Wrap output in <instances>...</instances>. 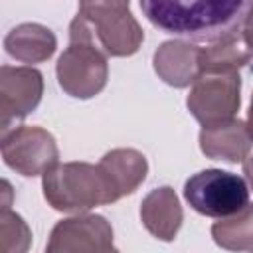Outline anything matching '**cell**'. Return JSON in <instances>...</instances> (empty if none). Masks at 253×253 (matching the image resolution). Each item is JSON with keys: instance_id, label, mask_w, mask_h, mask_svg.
Here are the masks:
<instances>
[{"instance_id": "ba28073f", "label": "cell", "mask_w": 253, "mask_h": 253, "mask_svg": "<svg viewBox=\"0 0 253 253\" xmlns=\"http://www.w3.org/2000/svg\"><path fill=\"white\" fill-rule=\"evenodd\" d=\"M154 71L172 87L192 85L200 77V47L184 40L164 42L154 53Z\"/></svg>"}, {"instance_id": "7c38bea8", "label": "cell", "mask_w": 253, "mask_h": 253, "mask_svg": "<svg viewBox=\"0 0 253 253\" xmlns=\"http://www.w3.org/2000/svg\"><path fill=\"white\" fill-rule=\"evenodd\" d=\"M99 168L113 186L117 198L132 194L146 178L148 162L134 148H115L99 160Z\"/></svg>"}, {"instance_id": "7a4b0ae2", "label": "cell", "mask_w": 253, "mask_h": 253, "mask_svg": "<svg viewBox=\"0 0 253 253\" xmlns=\"http://www.w3.org/2000/svg\"><path fill=\"white\" fill-rule=\"evenodd\" d=\"M55 71L59 87L75 99H91L107 85V53L99 47L91 24L81 14L69 24V45L59 55Z\"/></svg>"}, {"instance_id": "d6986e66", "label": "cell", "mask_w": 253, "mask_h": 253, "mask_svg": "<svg viewBox=\"0 0 253 253\" xmlns=\"http://www.w3.org/2000/svg\"><path fill=\"white\" fill-rule=\"evenodd\" d=\"M14 204V186L0 178V210H10Z\"/></svg>"}, {"instance_id": "8992f818", "label": "cell", "mask_w": 253, "mask_h": 253, "mask_svg": "<svg viewBox=\"0 0 253 253\" xmlns=\"http://www.w3.org/2000/svg\"><path fill=\"white\" fill-rule=\"evenodd\" d=\"M0 150L4 162L22 176H42L59 162L55 138L42 126H20Z\"/></svg>"}, {"instance_id": "3957f363", "label": "cell", "mask_w": 253, "mask_h": 253, "mask_svg": "<svg viewBox=\"0 0 253 253\" xmlns=\"http://www.w3.org/2000/svg\"><path fill=\"white\" fill-rule=\"evenodd\" d=\"M42 176L43 196L57 211L81 213L119 200L99 164L55 162Z\"/></svg>"}, {"instance_id": "e0dca14e", "label": "cell", "mask_w": 253, "mask_h": 253, "mask_svg": "<svg viewBox=\"0 0 253 253\" xmlns=\"http://www.w3.org/2000/svg\"><path fill=\"white\" fill-rule=\"evenodd\" d=\"M128 6L130 0H79V14L95 26L130 12Z\"/></svg>"}, {"instance_id": "5b68a950", "label": "cell", "mask_w": 253, "mask_h": 253, "mask_svg": "<svg viewBox=\"0 0 253 253\" xmlns=\"http://www.w3.org/2000/svg\"><path fill=\"white\" fill-rule=\"evenodd\" d=\"M186 103L202 126H213L235 119L241 105L239 73H202L192 83V91Z\"/></svg>"}, {"instance_id": "9c48e42d", "label": "cell", "mask_w": 253, "mask_h": 253, "mask_svg": "<svg viewBox=\"0 0 253 253\" xmlns=\"http://www.w3.org/2000/svg\"><path fill=\"white\" fill-rule=\"evenodd\" d=\"M200 148L208 158L241 162L249 156L251 136L245 121H225L213 126H202Z\"/></svg>"}, {"instance_id": "9a60e30c", "label": "cell", "mask_w": 253, "mask_h": 253, "mask_svg": "<svg viewBox=\"0 0 253 253\" xmlns=\"http://www.w3.org/2000/svg\"><path fill=\"white\" fill-rule=\"evenodd\" d=\"M211 235L217 245L233 251H251L253 249V211L251 206L241 210L235 215L223 217L211 225Z\"/></svg>"}, {"instance_id": "ac0fdd59", "label": "cell", "mask_w": 253, "mask_h": 253, "mask_svg": "<svg viewBox=\"0 0 253 253\" xmlns=\"http://www.w3.org/2000/svg\"><path fill=\"white\" fill-rule=\"evenodd\" d=\"M26 115L0 95V148L22 126Z\"/></svg>"}, {"instance_id": "277c9868", "label": "cell", "mask_w": 253, "mask_h": 253, "mask_svg": "<svg viewBox=\"0 0 253 253\" xmlns=\"http://www.w3.org/2000/svg\"><path fill=\"white\" fill-rule=\"evenodd\" d=\"M184 198L194 211L223 219L249 206V186L239 174L208 168L186 180Z\"/></svg>"}, {"instance_id": "6da1fadb", "label": "cell", "mask_w": 253, "mask_h": 253, "mask_svg": "<svg viewBox=\"0 0 253 253\" xmlns=\"http://www.w3.org/2000/svg\"><path fill=\"white\" fill-rule=\"evenodd\" d=\"M140 8L164 34L213 43L249 30L251 0H140Z\"/></svg>"}, {"instance_id": "5bb4252c", "label": "cell", "mask_w": 253, "mask_h": 253, "mask_svg": "<svg viewBox=\"0 0 253 253\" xmlns=\"http://www.w3.org/2000/svg\"><path fill=\"white\" fill-rule=\"evenodd\" d=\"M251 59L247 32L208 43L200 47V75L202 73H227L239 71Z\"/></svg>"}, {"instance_id": "2e32d148", "label": "cell", "mask_w": 253, "mask_h": 253, "mask_svg": "<svg viewBox=\"0 0 253 253\" xmlns=\"http://www.w3.org/2000/svg\"><path fill=\"white\" fill-rule=\"evenodd\" d=\"M32 231L28 223L10 210H0V253H24L30 249Z\"/></svg>"}, {"instance_id": "30bf717a", "label": "cell", "mask_w": 253, "mask_h": 253, "mask_svg": "<svg viewBox=\"0 0 253 253\" xmlns=\"http://www.w3.org/2000/svg\"><path fill=\"white\" fill-rule=\"evenodd\" d=\"M140 217L144 227L162 241H172L182 225L184 213L176 192L170 186L152 190L140 206Z\"/></svg>"}, {"instance_id": "52a82bcc", "label": "cell", "mask_w": 253, "mask_h": 253, "mask_svg": "<svg viewBox=\"0 0 253 253\" xmlns=\"http://www.w3.org/2000/svg\"><path fill=\"white\" fill-rule=\"evenodd\" d=\"M47 253H107L115 251L113 227L101 215H77L61 219L51 229Z\"/></svg>"}, {"instance_id": "8fae6325", "label": "cell", "mask_w": 253, "mask_h": 253, "mask_svg": "<svg viewBox=\"0 0 253 253\" xmlns=\"http://www.w3.org/2000/svg\"><path fill=\"white\" fill-rule=\"evenodd\" d=\"M57 47L55 34L36 22H26L12 28L4 38V49L10 57L22 63L47 61Z\"/></svg>"}, {"instance_id": "4fadbf2b", "label": "cell", "mask_w": 253, "mask_h": 253, "mask_svg": "<svg viewBox=\"0 0 253 253\" xmlns=\"http://www.w3.org/2000/svg\"><path fill=\"white\" fill-rule=\"evenodd\" d=\"M0 95L28 117L42 101L43 75L30 65H0Z\"/></svg>"}]
</instances>
